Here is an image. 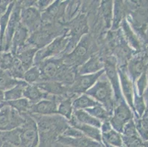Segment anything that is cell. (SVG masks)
Masks as SVG:
<instances>
[{
  "instance_id": "1",
  "label": "cell",
  "mask_w": 148,
  "mask_h": 147,
  "mask_svg": "<svg viewBox=\"0 0 148 147\" xmlns=\"http://www.w3.org/2000/svg\"><path fill=\"white\" fill-rule=\"evenodd\" d=\"M31 115V114H30ZM37 124L38 134L42 147L49 145V143L57 141L58 137L63 134L70 126L68 121L58 114L52 116L31 115Z\"/></svg>"
},
{
  "instance_id": "2",
  "label": "cell",
  "mask_w": 148,
  "mask_h": 147,
  "mask_svg": "<svg viewBox=\"0 0 148 147\" xmlns=\"http://www.w3.org/2000/svg\"><path fill=\"white\" fill-rule=\"evenodd\" d=\"M85 94L100 104L112 115L116 106V100L112 86L105 74Z\"/></svg>"
},
{
  "instance_id": "3",
  "label": "cell",
  "mask_w": 148,
  "mask_h": 147,
  "mask_svg": "<svg viewBox=\"0 0 148 147\" xmlns=\"http://www.w3.org/2000/svg\"><path fill=\"white\" fill-rule=\"evenodd\" d=\"M94 46L92 38L88 34L85 35L72 52L62 56L63 62L67 66L78 68L92 56Z\"/></svg>"
},
{
  "instance_id": "4",
  "label": "cell",
  "mask_w": 148,
  "mask_h": 147,
  "mask_svg": "<svg viewBox=\"0 0 148 147\" xmlns=\"http://www.w3.org/2000/svg\"><path fill=\"white\" fill-rule=\"evenodd\" d=\"M69 39L70 37L67 31L64 34L56 38L47 46L38 50L35 57V66H38L40 63L47 59L58 57V56H63L69 42Z\"/></svg>"
},
{
  "instance_id": "5",
  "label": "cell",
  "mask_w": 148,
  "mask_h": 147,
  "mask_svg": "<svg viewBox=\"0 0 148 147\" xmlns=\"http://www.w3.org/2000/svg\"><path fill=\"white\" fill-rule=\"evenodd\" d=\"M57 142L69 147H102V144L86 137L78 129L69 126L57 139Z\"/></svg>"
},
{
  "instance_id": "6",
  "label": "cell",
  "mask_w": 148,
  "mask_h": 147,
  "mask_svg": "<svg viewBox=\"0 0 148 147\" xmlns=\"http://www.w3.org/2000/svg\"><path fill=\"white\" fill-rule=\"evenodd\" d=\"M1 104L0 133L21 127L25 121V114L22 115L5 102H1Z\"/></svg>"
},
{
  "instance_id": "7",
  "label": "cell",
  "mask_w": 148,
  "mask_h": 147,
  "mask_svg": "<svg viewBox=\"0 0 148 147\" xmlns=\"http://www.w3.org/2000/svg\"><path fill=\"white\" fill-rule=\"evenodd\" d=\"M20 147H37L39 144V134L37 124L29 113L25 114V121L21 126Z\"/></svg>"
},
{
  "instance_id": "8",
  "label": "cell",
  "mask_w": 148,
  "mask_h": 147,
  "mask_svg": "<svg viewBox=\"0 0 148 147\" xmlns=\"http://www.w3.org/2000/svg\"><path fill=\"white\" fill-rule=\"evenodd\" d=\"M104 73L105 70L103 69L99 72L91 75H77L74 83L69 89V96L74 99L78 96L85 94L97 83V81Z\"/></svg>"
},
{
  "instance_id": "9",
  "label": "cell",
  "mask_w": 148,
  "mask_h": 147,
  "mask_svg": "<svg viewBox=\"0 0 148 147\" xmlns=\"http://www.w3.org/2000/svg\"><path fill=\"white\" fill-rule=\"evenodd\" d=\"M132 117L133 115L130 107L123 99H121L116 104L109 123L113 129L119 133H122L124 126L132 119Z\"/></svg>"
},
{
  "instance_id": "10",
  "label": "cell",
  "mask_w": 148,
  "mask_h": 147,
  "mask_svg": "<svg viewBox=\"0 0 148 147\" xmlns=\"http://www.w3.org/2000/svg\"><path fill=\"white\" fill-rule=\"evenodd\" d=\"M21 23L27 29L30 35L33 34L41 27V13L35 5L22 7Z\"/></svg>"
},
{
  "instance_id": "11",
  "label": "cell",
  "mask_w": 148,
  "mask_h": 147,
  "mask_svg": "<svg viewBox=\"0 0 148 147\" xmlns=\"http://www.w3.org/2000/svg\"><path fill=\"white\" fill-rule=\"evenodd\" d=\"M21 4L15 3V6L10 15V19L5 32L2 50L8 51L11 46L13 35L21 22Z\"/></svg>"
},
{
  "instance_id": "12",
  "label": "cell",
  "mask_w": 148,
  "mask_h": 147,
  "mask_svg": "<svg viewBox=\"0 0 148 147\" xmlns=\"http://www.w3.org/2000/svg\"><path fill=\"white\" fill-rule=\"evenodd\" d=\"M104 62V70L105 72L106 73L105 75L107 77L108 79L112 86L116 104L119 101L122 99V92H121L120 85H119V74H118V69L116 68V62L113 57H108Z\"/></svg>"
},
{
  "instance_id": "13",
  "label": "cell",
  "mask_w": 148,
  "mask_h": 147,
  "mask_svg": "<svg viewBox=\"0 0 148 147\" xmlns=\"http://www.w3.org/2000/svg\"><path fill=\"white\" fill-rule=\"evenodd\" d=\"M60 98L51 96L48 99H42L38 103L31 105L29 114L38 116H52L58 114V104Z\"/></svg>"
},
{
  "instance_id": "14",
  "label": "cell",
  "mask_w": 148,
  "mask_h": 147,
  "mask_svg": "<svg viewBox=\"0 0 148 147\" xmlns=\"http://www.w3.org/2000/svg\"><path fill=\"white\" fill-rule=\"evenodd\" d=\"M64 63L62 57L47 59L40 63L37 66L39 68L42 81L54 80L59 68Z\"/></svg>"
},
{
  "instance_id": "15",
  "label": "cell",
  "mask_w": 148,
  "mask_h": 147,
  "mask_svg": "<svg viewBox=\"0 0 148 147\" xmlns=\"http://www.w3.org/2000/svg\"><path fill=\"white\" fill-rule=\"evenodd\" d=\"M36 85L39 88L41 91L49 96L58 97L60 99L70 97L69 96V87L58 81H42L36 84Z\"/></svg>"
},
{
  "instance_id": "16",
  "label": "cell",
  "mask_w": 148,
  "mask_h": 147,
  "mask_svg": "<svg viewBox=\"0 0 148 147\" xmlns=\"http://www.w3.org/2000/svg\"><path fill=\"white\" fill-rule=\"evenodd\" d=\"M38 50V49L26 44L23 47L18 49L15 54V56L19 60L25 71L33 66L35 57Z\"/></svg>"
},
{
  "instance_id": "17",
  "label": "cell",
  "mask_w": 148,
  "mask_h": 147,
  "mask_svg": "<svg viewBox=\"0 0 148 147\" xmlns=\"http://www.w3.org/2000/svg\"><path fill=\"white\" fill-rule=\"evenodd\" d=\"M105 62L99 55H93L86 63L77 68V75H91L104 69Z\"/></svg>"
},
{
  "instance_id": "18",
  "label": "cell",
  "mask_w": 148,
  "mask_h": 147,
  "mask_svg": "<svg viewBox=\"0 0 148 147\" xmlns=\"http://www.w3.org/2000/svg\"><path fill=\"white\" fill-rule=\"evenodd\" d=\"M68 122L70 126L78 129L79 131L81 132L86 137H89L90 139H92L99 143L102 142V133H101L100 129L80 123V121H77L73 116V115H72L71 119L68 121Z\"/></svg>"
},
{
  "instance_id": "19",
  "label": "cell",
  "mask_w": 148,
  "mask_h": 147,
  "mask_svg": "<svg viewBox=\"0 0 148 147\" xmlns=\"http://www.w3.org/2000/svg\"><path fill=\"white\" fill-rule=\"evenodd\" d=\"M118 74L120 79L121 92H122L126 100V103L128 105L129 107L134 108V89L131 80L124 68H119L118 69Z\"/></svg>"
},
{
  "instance_id": "20",
  "label": "cell",
  "mask_w": 148,
  "mask_h": 147,
  "mask_svg": "<svg viewBox=\"0 0 148 147\" xmlns=\"http://www.w3.org/2000/svg\"><path fill=\"white\" fill-rule=\"evenodd\" d=\"M29 36H30V33L29 31L20 22L12 39L11 46H10L11 53L15 55L18 49L21 48L26 44Z\"/></svg>"
},
{
  "instance_id": "21",
  "label": "cell",
  "mask_w": 148,
  "mask_h": 147,
  "mask_svg": "<svg viewBox=\"0 0 148 147\" xmlns=\"http://www.w3.org/2000/svg\"><path fill=\"white\" fill-rule=\"evenodd\" d=\"M24 98L27 99L31 105H34L42 99H48L49 95L41 91L36 85H28L24 91Z\"/></svg>"
},
{
  "instance_id": "22",
  "label": "cell",
  "mask_w": 148,
  "mask_h": 147,
  "mask_svg": "<svg viewBox=\"0 0 148 147\" xmlns=\"http://www.w3.org/2000/svg\"><path fill=\"white\" fill-rule=\"evenodd\" d=\"M147 61L145 57L137 56L130 60L128 65V71L133 79H136L143 74L147 69Z\"/></svg>"
},
{
  "instance_id": "23",
  "label": "cell",
  "mask_w": 148,
  "mask_h": 147,
  "mask_svg": "<svg viewBox=\"0 0 148 147\" xmlns=\"http://www.w3.org/2000/svg\"><path fill=\"white\" fill-rule=\"evenodd\" d=\"M98 105H100V104L98 103L95 99L86 94H81L79 96L75 98L72 101V107H73L74 111L80 110H85L86 109L95 107Z\"/></svg>"
},
{
  "instance_id": "24",
  "label": "cell",
  "mask_w": 148,
  "mask_h": 147,
  "mask_svg": "<svg viewBox=\"0 0 148 147\" xmlns=\"http://www.w3.org/2000/svg\"><path fill=\"white\" fill-rule=\"evenodd\" d=\"M114 2V9H113L114 14H113L112 24H111V29L113 31L118 29L120 24L124 20L126 10L124 2L115 1Z\"/></svg>"
},
{
  "instance_id": "25",
  "label": "cell",
  "mask_w": 148,
  "mask_h": 147,
  "mask_svg": "<svg viewBox=\"0 0 148 147\" xmlns=\"http://www.w3.org/2000/svg\"><path fill=\"white\" fill-rule=\"evenodd\" d=\"M102 133V141L105 145L111 146L112 147H123L122 135L120 133L111 129Z\"/></svg>"
},
{
  "instance_id": "26",
  "label": "cell",
  "mask_w": 148,
  "mask_h": 147,
  "mask_svg": "<svg viewBox=\"0 0 148 147\" xmlns=\"http://www.w3.org/2000/svg\"><path fill=\"white\" fill-rule=\"evenodd\" d=\"M113 9L114 2L113 1H103L99 7L100 15L105 22V26L107 29L111 28L113 19Z\"/></svg>"
},
{
  "instance_id": "27",
  "label": "cell",
  "mask_w": 148,
  "mask_h": 147,
  "mask_svg": "<svg viewBox=\"0 0 148 147\" xmlns=\"http://www.w3.org/2000/svg\"><path fill=\"white\" fill-rule=\"evenodd\" d=\"M73 116L76 118L80 123L84 124L90 125V126H95V127L100 129L102 122L96 118L93 117L90 114H88L86 111L83 110H75L73 111Z\"/></svg>"
},
{
  "instance_id": "28",
  "label": "cell",
  "mask_w": 148,
  "mask_h": 147,
  "mask_svg": "<svg viewBox=\"0 0 148 147\" xmlns=\"http://www.w3.org/2000/svg\"><path fill=\"white\" fill-rule=\"evenodd\" d=\"M22 81L13 77L9 71L0 69V89H2L3 91H7L13 88Z\"/></svg>"
},
{
  "instance_id": "29",
  "label": "cell",
  "mask_w": 148,
  "mask_h": 147,
  "mask_svg": "<svg viewBox=\"0 0 148 147\" xmlns=\"http://www.w3.org/2000/svg\"><path fill=\"white\" fill-rule=\"evenodd\" d=\"M72 97H66L60 101L58 104V114L69 121L73 115Z\"/></svg>"
},
{
  "instance_id": "30",
  "label": "cell",
  "mask_w": 148,
  "mask_h": 147,
  "mask_svg": "<svg viewBox=\"0 0 148 147\" xmlns=\"http://www.w3.org/2000/svg\"><path fill=\"white\" fill-rule=\"evenodd\" d=\"M27 85V83L23 80L21 83L13 87V88L5 91L4 92V100H5L6 102H10V101H15L24 98V91Z\"/></svg>"
},
{
  "instance_id": "31",
  "label": "cell",
  "mask_w": 148,
  "mask_h": 147,
  "mask_svg": "<svg viewBox=\"0 0 148 147\" xmlns=\"http://www.w3.org/2000/svg\"><path fill=\"white\" fill-rule=\"evenodd\" d=\"M21 127L12 129L10 131L0 133L3 142H8L10 144L20 147L21 144Z\"/></svg>"
},
{
  "instance_id": "32",
  "label": "cell",
  "mask_w": 148,
  "mask_h": 147,
  "mask_svg": "<svg viewBox=\"0 0 148 147\" xmlns=\"http://www.w3.org/2000/svg\"><path fill=\"white\" fill-rule=\"evenodd\" d=\"M85 111H86L88 114L96 118L97 119L99 120L102 123L105 121H109L111 116H112L101 105H98L95 107L86 109V110H85Z\"/></svg>"
},
{
  "instance_id": "33",
  "label": "cell",
  "mask_w": 148,
  "mask_h": 147,
  "mask_svg": "<svg viewBox=\"0 0 148 147\" xmlns=\"http://www.w3.org/2000/svg\"><path fill=\"white\" fill-rule=\"evenodd\" d=\"M121 26H122V30L125 37L126 38V40L128 41L129 44L132 47H134L136 50H138L140 49V43L138 41V38L136 37V35L134 34V32L131 30L130 28L128 23L127 22L125 19H124L121 23Z\"/></svg>"
},
{
  "instance_id": "34",
  "label": "cell",
  "mask_w": 148,
  "mask_h": 147,
  "mask_svg": "<svg viewBox=\"0 0 148 147\" xmlns=\"http://www.w3.org/2000/svg\"><path fill=\"white\" fill-rule=\"evenodd\" d=\"M23 80L28 85H36L41 82V76L39 68L37 66H33L29 68L25 72Z\"/></svg>"
},
{
  "instance_id": "35",
  "label": "cell",
  "mask_w": 148,
  "mask_h": 147,
  "mask_svg": "<svg viewBox=\"0 0 148 147\" xmlns=\"http://www.w3.org/2000/svg\"><path fill=\"white\" fill-rule=\"evenodd\" d=\"M6 104L10 105V107L14 108L17 110L21 114H26L29 113V108L31 107V103L25 98H21V99H17L15 101H10V102H6Z\"/></svg>"
},
{
  "instance_id": "36",
  "label": "cell",
  "mask_w": 148,
  "mask_h": 147,
  "mask_svg": "<svg viewBox=\"0 0 148 147\" xmlns=\"http://www.w3.org/2000/svg\"><path fill=\"white\" fill-rule=\"evenodd\" d=\"M16 56L11 52H6L0 55V69L9 71L14 65Z\"/></svg>"
},
{
  "instance_id": "37",
  "label": "cell",
  "mask_w": 148,
  "mask_h": 147,
  "mask_svg": "<svg viewBox=\"0 0 148 147\" xmlns=\"http://www.w3.org/2000/svg\"><path fill=\"white\" fill-rule=\"evenodd\" d=\"M136 127L142 138L148 141V110L145 115H142V118L138 121Z\"/></svg>"
},
{
  "instance_id": "38",
  "label": "cell",
  "mask_w": 148,
  "mask_h": 147,
  "mask_svg": "<svg viewBox=\"0 0 148 147\" xmlns=\"http://www.w3.org/2000/svg\"><path fill=\"white\" fill-rule=\"evenodd\" d=\"M122 138L123 144L126 147H138L142 143V139L140 138L138 135L135 136H130V137L122 135Z\"/></svg>"
},
{
  "instance_id": "39",
  "label": "cell",
  "mask_w": 148,
  "mask_h": 147,
  "mask_svg": "<svg viewBox=\"0 0 148 147\" xmlns=\"http://www.w3.org/2000/svg\"><path fill=\"white\" fill-rule=\"evenodd\" d=\"M122 135L126 136V137H130V136H135L138 135L137 133L136 127V124L134 123L133 120H130L127 123L125 124L123 129H122Z\"/></svg>"
},
{
  "instance_id": "40",
  "label": "cell",
  "mask_w": 148,
  "mask_h": 147,
  "mask_svg": "<svg viewBox=\"0 0 148 147\" xmlns=\"http://www.w3.org/2000/svg\"><path fill=\"white\" fill-rule=\"evenodd\" d=\"M134 108L138 113V116H142L143 115L144 111L145 110V105L142 97L140 96L138 97H136L135 100L134 101Z\"/></svg>"
},
{
  "instance_id": "41",
  "label": "cell",
  "mask_w": 148,
  "mask_h": 147,
  "mask_svg": "<svg viewBox=\"0 0 148 147\" xmlns=\"http://www.w3.org/2000/svg\"><path fill=\"white\" fill-rule=\"evenodd\" d=\"M147 81L146 74L143 73L137 81V88H138V94L140 96L143 94L145 89L147 88Z\"/></svg>"
},
{
  "instance_id": "42",
  "label": "cell",
  "mask_w": 148,
  "mask_h": 147,
  "mask_svg": "<svg viewBox=\"0 0 148 147\" xmlns=\"http://www.w3.org/2000/svg\"><path fill=\"white\" fill-rule=\"evenodd\" d=\"M1 147H18V146H16L9 144V143L8 142H3L2 145L1 146Z\"/></svg>"
},
{
  "instance_id": "43",
  "label": "cell",
  "mask_w": 148,
  "mask_h": 147,
  "mask_svg": "<svg viewBox=\"0 0 148 147\" xmlns=\"http://www.w3.org/2000/svg\"><path fill=\"white\" fill-rule=\"evenodd\" d=\"M4 100V91L2 89H0V102H2Z\"/></svg>"
},
{
  "instance_id": "44",
  "label": "cell",
  "mask_w": 148,
  "mask_h": 147,
  "mask_svg": "<svg viewBox=\"0 0 148 147\" xmlns=\"http://www.w3.org/2000/svg\"><path fill=\"white\" fill-rule=\"evenodd\" d=\"M138 147H148V141L145 143H142L141 145H140Z\"/></svg>"
},
{
  "instance_id": "45",
  "label": "cell",
  "mask_w": 148,
  "mask_h": 147,
  "mask_svg": "<svg viewBox=\"0 0 148 147\" xmlns=\"http://www.w3.org/2000/svg\"><path fill=\"white\" fill-rule=\"evenodd\" d=\"M2 144H3V140H2L1 135H0V147H1V146L2 145Z\"/></svg>"
},
{
  "instance_id": "46",
  "label": "cell",
  "mask_w": 148,
  "mask_h": 147,
  "mask_svg": "<svg viewBox=\"0 0 148 147\" xmlns=\"http://www.w3.org/2000/svg\"><path fill=\"white\" fill-rule=\"evenodd\" d=\"M147 56H148V45H147Z\"/></svg>"
},
{
  "instance_id": "47",
  "label": "cell",
  "mask_w": 148,
  "mask_h": 147,
  "mask_svg": "<svg viewBox=\"0 0 148 147\" xmlns=\"http://www.w3.org/2000/svg\"><path fill=\"white\" fill-rule=\"evenodd\" d=\"M147 33H148V29H147Z\"/></svg>"
}]
</instances>
